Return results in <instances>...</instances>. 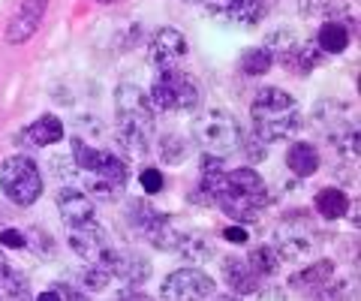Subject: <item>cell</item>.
<instances>
[{"label":"cell","mask_w":361,"mask_h":301,"mask_svg":"<svg viewBox=\"0 0 361 301\" xmlns=\"http://www.w3.org/2000/svg\"><path fill=\"white\" fill-rule=\"evenodd\" d=\"M313 39L325 54H341L349 49L353 27H349V21H343V18H325L319 25V33H316Z\"/></svg>","instance_id":"obj_18"},{"label":"cell","mask_w":361,"mask_h":301,"mask_svg":"<svg viewBox=\"0 0 361 301\" xmlns=\"http://www.w3.org/2000/svg\"><path fill=\"white\" fill-rule=\"evenodd\" d=\"M115 111H118V130H115L118 145H123V151L133 154V157H145L151 151L154 118H157L148 94L139 85H130V82L118 85Z\"/></svg>","instance_id":"obj_1"},{"label":"cell","mask_w":361,"mask_h":301,"mask_svg":"<svg viewBox=\"0 0 361 301\" xmlns=\"http://www.w3.org/2000/svg\"><path fill=\"white\" fill-rule=\"evenodd\" d=\"M73 163H75V169H82L90 178H106V181H115V184H127V178H130L127 163L118 154L94 148L82 136L73 139Z\"/></svg>","instance_id":"obj_7"},{"label":"cell","mask_w":361,"mask_h":301,"mask_svg":"<svg viewBox=\"0 0 361 301\" xmlns=\"http://www.w3.org/2000/svg\"><path fill=\"white\" fill-rule=\"evenodd\" d=\"M175 253H180L187 265H202L217 256V244L211 241L208 232H180Z\"/></svg>","instance_id":"obj_17"},{"label":"cell","mask_w":361,"mask_h":301,"mask_svg":"<svg viewBox=\"0 0 361 301\" xmlns=\"http://www.w3.org/2000/svg\"><path fill=\"white\" fill-rule=\"evenodd\" d=\"M0 247H6V250H25L27 247V235L21 229H4L0 232Z\"/></svg>","instance_id":"obj_36"},{"label":"cell","mask_w":361,"mask_h":301,"mask_svg":"<svg viewBox=\"0 0 361 301\" xmlns=\"http://www.w3.org/2000/svg\"><path fill=\"white\" fill-rule=\"evenodd\" d=\"M334 277V262L331 259H319L313 265H304L301 271H295L289 277V289H295V293H313V289H319L322 283H329Z\"/></svg>","instance_id":"obj_21"},{"label":"cell","mask_w":361,"mask_h":301,"mask_svg":"<svg viewBox=\"0 0 361 301\" xmlns=\"http://www.w3.org/2000/svg\"><path fill=\"white\" fill-rule=\"evenodd\" d=\"M66 241H70V250L78 256V259H85V262L103 259V253L109 250V235H106V229L99 226L97 220L70 226V232H66Z\"/></svg>","instance_id":"obj_10"},{"label":"cell","mask_w":361,"mask_h":301,"mask_svg":"<svg viewBox=\"0 0 361 301\" xmlns=\"http://www.w3.org/2000/svg\"><path fill=\"white\" fill-rule=\"evenodd\" d=\"M286 259L283 256H280V250L274 247V241H265V244H256V247L247 253V265H250V269L262 277H271V274H277L280 271V265H283Z\"/></svg>","instance_id":"obj_23"},{"label":"cell","mask_w":361,"mask_h":301,"mask_svg":"<svg viewBox=\"0 0 361 301\" xmlns=\"http://www.w3.org/2000/svg\"><path fill=\"white\" fill-rule=\"evenodd\" d=\"M325 61V51L316 46V39L307 37V39H301V46H298V58H295V75H310L316 66H319Z\"/></svg>","instance_id":"obj_29"},{"label":"cell","mask_w":361,"mask_h":301,"mask_svg":"<svg viewBox=\"0 0 361 301\" xmlns=\"http://www.w3.org/2000/svg\"><path fill=\"white\" fill-rule=\"evenodd\" d=\"M0 301H4V298H0Z\"/></svg>","instance_id":"obj_46"},{"label":"cell","mask_w":361,"mask_h":301,"mask_svg":"<svg viewBox=\"0 0 361 301\" xmlns=\"http://www.w3.org/2000/svg\"><path fill=\"white\" fill-rule=\"evenodd\" d=\"M0 190L18 208H30L42 196V175L27 154H13L0 163Z\"/></svg>","instance_id":"obj_6"},{"label":"cell","mask_w":361,"mask_h":301,"mask_svg":"<svg viewBox=\"0 0 361 301\" xmlns=\"http://www.w3.org/2000/svg\"><path fill=\"white\" fill-rule=\"evenodd\" d=\"M223 238L229 244H247V241H250V232H247L241 223H232V226L223 229Z\"/></svg>","instance_id":"obj_37"},{"label":"cell","mask_w":361,"mask_h":301,"mask_svg":"<svg viewBox=\"0 0 361 301\" xmlns=\"http://www.w3.org/2000/svg\"><path fill=\"white\" fill-rule=\"evenodd\" d=\"M157 154H160V160L166 166H178V163L187 160L190 145L184 136H178V133H166V136L157 139Z\"/></svg>","instance_id":"obj_26"},{"label":"cell","mask_w":361,"mask_h":301,"mask_svg":"<svg viewBox=\"0 0 361 301\" xmlns=\"http://www.w3.org/2000/svg\"><path fill=\"white\" fill-rule=\"evenodd\" d=\"M319 166H322V157H319V148L310 142H295V145H289V151H286V169L292 175H298V178H310L319 172Z\"/></svg>","instance_id":"obj_20"},{"label":"cell","mask_w":361,"mask_h":301,"mask_svg":"<svg viewBox=\"0 0 361 301\" xmlns=\"http://www.w3.org/2000/svg\"><path fill=\"white\" fill-rule=\"evenodd\" d=\"M205 6L214 18L226 21V25H238V27H253L265 16L262 0H205Z\"/></svg>","instance_id":"obj_11"},{"label":"cell","mask_w":361,"mask_h":301,"mask_svg":"<svg viewBox=\"0 0 361 301\" xmlns=\"http://www.w3.org/2000/svg\"><path fill=\"white\" fill-rule=\"evenodd\" d=\"M103 259L111 269V277H118L123 286H142L151 277V259L145 253L133 250V247H127V250L109 247L103 253Z\"/></svg>","instance_id":"obj_9"},{"label":"cell","mask_w":361,"mask_h":301,"mask_svg":"<svg viewBox=\"0 0 361 301\" xmlns=\"http://www.w3.org/2000/svg\"><path fill=\"white\" fill-rule=\"evenodd\" d=\"M271 202H274V196H271L268 184L262 181V175L256 169H250V166L226 172L223 187L217 190V196H214V205H217L226 217L241 223V226L253 223L259 217V211Z\"/></svg>","instance_id":"obj_3"},{"label":"cell","mask_w":361,"mask_h":301,"mask_svg":"<svg viewBox=\"0 0 361 301\" xmlns=\"http://www.w3.org/2000/svg\"><path fill=\"white\" fill-rule=\"evenodd\" d=\"M271 66H274V58L268 54L265 46H259V49H247L241 54V61H238V70L247 75V79H256V75H265Z\"/></svg>","instance_id":"obj_28"},{"label":"cell","mask_w":361,"mask_h":301,"mask_svg":"<svg viewBox=\"0 0 361 301\" xmlns=\"http://www.w3.org/2000/svg\"><path fill=\"white\" fill-rule=\"evenodd\" d=\"M184 4H205V0H184Z\"/></svg>","instance_id":"obj_45"},{"label":"cell","mask_w":361,"mask_h":301,"mask_svg":"<svg viewBox=\"0 0 361 301\" xmlns=\"http://www.w3.org/2000/svg\"><path fill=\"white\" fill-rule=\"evenodd\" d=\"M82 283L87 289H94V293H99V289H106L111 283V269L106 265V259H90L85 262L82 269Z\"/></svg>","instance_id":"obj_30"},{"label":"cell","mask_w":361,"mask_h":301,"mask_svg":"<svg viewBox=\"0 0 361 301\" xmlns=\"http://www.w3.org/2000/svg\"><path fill=\"white\" fill-rule=\"evenodd\" d=\"M18 139L25 142V148H45V145H54L63 139V121L54 115H39L37 121L18 133Z\"/></svg>","instance_id":"obj_16"},{"label":"cell","mask_w":361,"mask_h":301,"mask_svg":"<svg viewBox=\"0 0 361 301\" xmlns=\"http://www.w3.org/2000/svg\"><path fill=\"white\" fill-rule=\"evenodd\" d=\"M316 127H319L329 139H337L341 133H346L349 127H355V124H349L343 103H331V99H329V103L316 106Z\"/></svg>","instance_id":"obj_22"},{"label":"cell","mask_w":361,"mask_h":301,"mask_svg":"<svg viewBox=\"0 0 361 301\" xmlns=\"http://www.w3.org/2000/svg\"><path fill=\"white\" fill-rule=\"evenodd\" d=\"M54 286H58V283H54ZM61 289V295H63V301H94V298H90V295H85L82 293V289H75V286H58Z\"/></svg>","instance_id":"obj_39"},{"label":"cell","mask_w":361,"mask_h":301,"mask_svg":"<svg viewBox=\"0 0 361 301\" xmlns=\"http://www.w3.org/2000/svg\"><path fill=\"white\" fill-rule=\"evenodd\" d=\"M298 46H301V37L292 30H274L265 37V49L268 54L274 58V63H280L283 70H295V58H298Z\"/></svg>","instance_id":"obj_19"},{"label":"cell","mask_w":361,"mask_h":301,"mask_svg":"<svg viewBox=\"0 0 361 301\" xmlns=\"http://www.w3.org/2000/svg\"><path fill=\"white\" fill-rule=\"evenodd\" d=\"M313 208L319 211V217H325V220H341L349 211V199L341 187H322L313 199Z\"/></svg>","instance_id":"obj_24"},{"label":"cell","mask_w":361,"mask_h":301,"mask_svg":"<svg viewBox=\"0 0 361 301\" xmlns=\"http://www.w3.org/2000/svg\"><path fill=\"white\" fill-rule=\"evenodd\" d=\"M353 226H358V202H353Z\"/></svg>","instance_id":"obj_44"},{"label":"cell","mask_w":361,"mask_h":301,"mask_svg":"<svg viewBox=\"0 0 361 301\" xmlns=\"http://www.w3.org/2000/svg\"><path fill=\"white\" fill-rule=\"evenodd\" d=\"M250 118H253V133L259 139H265L268 145L298 136L301 127H304V115H301L298 99L289 91H283V87H274V85L253 94Z\"/></svg>","instance_id":"obj_2"},{"label":"cell","mask_w":361,"mask_h":301,"mask_svg":"<svg viewBox=\"0 0 361 301\" xmlns=\"http://www.w3.org/2000/svg\"><path fill=\"white\" fill-rule=\"evenodd\" d=\"M45 9H49V0H21L18 13L9 18L6 33H4L9 46H21V42H27L33 33H37L39 21L45 16Z\"/></svg>","instance_id":"obj_13"},{"label":"cell","mask_w":361,"mask_h":301,"mask_svg":"<svg viewBox=\"0 0 361 301\" xmlns=\"http://www.w3.org/2000/svg\"><path fill=\"white\" fill-rule=\"evenodd\" d=\"M238 145H241L244 157L250 160L253 166H256V163H262V160L268 157V142H265V139H259L256 133H250V136H247V139H241Z\"/></svg>","instance_id":"obj_34"},{"label":"cell","mask_w":361,"mask_h":301,"mask_svg":"<svg viewBox=\"0 0 361 301\" xmlns=\"http://www.w3.org/2000/svg\"><path fill=\"white\" fill-rule=\"evenodd\" d=\"M33 301H63V295H61L58 286H51V289H42V293L33 298Z\"/></svg>","instance_id":"obj_40"},{"label":"cell","mask_w":361,"mask_h":301,"mask_svg":"<svg viewBox=\"0 0 361 301\" xmlns=\"http://www.w3.org/2000/svg\"><path fill=\"white\" fill-rule=\"evenodd\" d=\"M148 99L154 111H193L199 106V85L178 66H160Z\"/></svg>","instance_id":"obj_5"},{"label":"cell","mask_w":361,"mask_h":301,"mask_svg":"<svg viewBox=\"0 0 361 301\" xmlns=\"http://www.w3.org/2000/svg\"><path fill=\"white\" fill-rule=\"evenodd\" d=\"M139 184H142V190L148 193V196H157L166 187V178H163V172L160 169H142V175H139Z\"/></svg>","instance_id":"obj_35"},{"label":"cell","mask_w":361,"mask_h":301,"mask_svg":"<svg viewBox=\"0 0 361 301\" xmlns=\"http://www.w3.org/2000/svg\"><path fill=\"white\" fill-rule=\"evenodd\" d=\"M115 301H154V298H151V295H145L139 286H127L123 293L115 295Z\"/></svg>","instance_id":"obj_38"},{"label":"cell","mask_w":361,"mask_h":301,"mask_svg":"<svg viewBox=\"0 0 361 301\" xmlns=\"http://www.w3.org/2000/svg\"><path fill=\"white\" fill-rule=\"evenodd\" d=\"M163 217H166L163 211H157L151 202H145V199H133V202L127 205V223H130L135 232H139L142 238L148 235V232H151Z\"/></svg>","instance_id":"obj_25"},{"label":"cell","mask_w":361,"mask_h":301,"mask_svg":"<svg viewBox=\"0 0 361 301\" xmlns=\"http://www.w3.org/2000/svg\"><path fill=\"white\" fill-rule=\"evenodd\" d=\"M87 190L94 193L99 202H118V199H121V190H123V184L106 181V178H90V181H87Z\"/></svg>","instance_id":"obj_33"},{"label":"cell","mask_w":361,"mask_h":301,"mask_svg":"<svg viewBox=\"0 0 361 301\" xmlns=\"http://www.w3.org/2000/svg\"><path fill=\"white\" fill-rule=\"evenodd\" d=\"M313 238L301 235V232H283V235H274V247L280 250L283 259H301V256H307L313 250Z\"/></svg>","instance_id":"obj_27"},{"label":"cell","mask_w":361,"mask_h":301,"mask_svg":"<svg viewBox=\"0 0 361 301\" xmlns=\"http://www.w3.org/2000/svg\"><path fill=\"white\" fill-rule=\"evenodd\" d=\"M66 163H70V160H51V166H54V175H58V178L73 175V169H66Z\"/></svg>","instance_id":"obj_41"},{"label":"cell","mask_w":361,"mask_h":301,"mask_svg":"<svg viewBox=\"0 0 361 301\" xmlns=\"http://www.w3.org/2000/svg\"><path fill=\"white\" fill-rule=\"evenodd\" d=\"M310 295V301H349V283L346 281H331L329 283H322L319 289H313V293H307Z\"/></svg>","instance_id":"obj_31"},{"label":"cell","mask_w":361,"mask_h":301,"mask_svg":"<svg viewBox=\"0 0 361 301\" xmlns=\"http://www.w3.org/2000/svg\"><path fill=\"white\" fill-rule=\"evenodd\" d=\"M13 271V265H9V259H6V253H4V247H0V281Z\"/></svg>","instance_id":"obj_42"},{"label":"cell","mask_w":361,"mask_h":301,"mask_svg":"<svg viewBox=\"0 0 361 301\" xmlns=\"http://www.w3.org/2000/svg\"><path fill=\"white\" fill-rule=\"evenodd\" d=\"M58 211L66 226H78V223L94 220V199L85 190H75V187H61L58 190Z\"/></svg>","instance_id":"obj_15"},{"label":"cell","mask_w":361,"mask_h":301,"mask_svg":"<svg viewBox=\"0 0 361 301\" xmlns=\"http://www.w3.org/2000/svg\"><path fill=\"white\" fill-rule=\"evenodd\" d=\"M27 247L42 256V259H51L54 250H58V241H54L45 229H30V235H27Z\"/></svg>","instance_id":"obj_32"},{"label":"cell","mask_w":361,"mask_h":301,"mask_svg":"<svg viewBox=\"0 0 361 301\" xmlns=\"http://www.w3.org/2000/svg\"><path fill=\"white\" fill-rule=\"evenodd\" d=\"M214 293H217V283L202 269H178L160 286L163 301H208Z\"/></svg>","instance_id":"obj_8"},{"label":"cell","mask_w":361,"mask_h":301,"mask_svg":"<svg viewBox=\"0 0 361 301\" xmlns=\"http://www.w3.org/2000/svg\"><path fill=\"white\" fill-rule=\"evenodd\" d=\"M208 301H244L241 295H235V293H226V295H217V293H214Z\"/></svg>","instance_id":"obj_43"},{"label":"cell","mask_w":361,"mask_h":301,"mask_svg":"<svg viewBox=\"0 0 361 301\" xmlns=\"http://www.w3.org/2000/svg\"><path fill=\"white\" fill-rule=\"evenodd\" d=\"M193 139L205 154L214 157H226L238 148L241 142V127L232 111L226 109H208L193 121Z\"/></svg>","instance_id":"obj_4"},{"label":"cell","mask_w":361,"mask_h":301,"mask_svg":"<svg viewBox=\"0 0 361 301\" xmlns=\"http://www.w3.org/2000/svg\"><path fill=\"white\" fill-rule=\"evenodd\" d=\"M220 274H223L226 286H229V293H235V295H256L259 286H262V277H259L250 265H247V259H241V256H229V259H223Z\"/></svg>","instance_id":"obj_14"},{"label":"cell","mask_w":361,"mask_h":301,"mask_svg":"<svg viewBox=\"0 0 361 301\" xmlns=\"http://www.w3.org/2000/svg\"><path fill=\"white\" fill-rule=\"evenodd\" d=\"M187 54V37L175 27H160L151 33L148 39V61L160 70V66H175Z\"/></svg>","instance_id":"obj_12"}]
</instances>
